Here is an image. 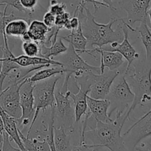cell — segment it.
<instances>
[{"mask_svg":"<svg viewBox=\"0 0 151 151\" xmlns=\"http://www.w3.org/2000/svg\"><path fill=\"white\" fill-rule=\"evenodd\" d=\"M7 77H8V85L4 91L0 92V106L8 114L19 119L22 115L19 90L23 81L18 82L10 76Z\"/></svg>","mask_w":151,"mask_h":151,"instance_id":"9","label":"cell"},{"mask_svg":"<svg viewBox=\"0 0 151 151\" xmlns=\"http://www.w3.org/2000/svg\"><path fill=\"white\" fill-rule=\"evenodd\" d=\"M2 141L0 142V151H1V148H2Z\"/></svg>","mask_w":151,"mask_h":151,"instance_id":"46","label":"cell"},{"mask_svg":"<svg viewBox=\"0 0 151 151\" xmlns=\"http://www.w3.org/2000/svg\"><path fill=\"white\" fill-rule=\"evenodd\" d=\"M1 70H2V62H0V72H1Z\"/></svg>","mask_w":151,"mask_h":151,"instance_id":"45","label":"cell"},{"mask_svg":"<svg viewBox=\"0 0 151 151\" xmlns=\"http://www.w3.org/2000/svg\"><path fill=\"white\" fill-rule=\"evenodd\" d=\"M150 115H151V109H150V110H149V111L147 112V113H145V115L143 116H142V117H141V118L139 119H138L137 121H141V120L144 119H145V118H146L147 116H150Z\"/></svg>","mask_w":151,"mask_h":151,"instance_id":"42","label":"cell"},{"mask_svg":"<svg viewBox=\"0 0 151 151\" xmlns=\"http://www.w3.org/2000/svg\"><path fill=\"white\" fill-rule=\"evenodd\" d=\"M4 47H5V40H4V36L0 33V58H2V55H3Z\"/></svg>","mask_w":151,"mask_h":151,"instance_id":"38","label":"cell"},{"mask_svg":"<svg viewBox=\"0 0 151 151\" xmlns=\"http://www.w3.org/2000/svg\"><path fill=\"white\" fill-rule=\"evenodd\" d=\"M29 77L30 76L27 77L23 81L22 85L19 90L20 105L22 107V115L19 119H17V123L18 128L22 130V131L29 124L30 126L35 114L34 97H33L35 83L30 82L29 80Z\"/></svg>","mask_w":151,"mask_h":151,"instance_id":"10","label":"cell"},{"mask_svg":"<svg viewBox=\"0 0 151 151\" xmlns=\"http://www.w3.org/2000/svg\"><path fill=\"white\" fill-rule=\"evenodd\" d=\"M61 37H62V40H65L68 43H70L73 46L76 51L79 54L87 53V54L93 57L94 59H96V56L95 53H93L92 50L87 49V45H88V42L85 36H84L83 33H82L81 24L76 30L70 31V33L69 35L64 36V37L61 36Z\"/></svg>","mask_w":151,"mask_h":151,"instance_id":"17","label":"cell"},{"mask_svg":"<svg viewBox=\"0 0 151 151\" xmlns=\"http://www.w3.org/2000/svg\"><path fill=\"white\" fill-rule=\"evenodd\" d=\"M30 19L18 17L8 23L5 29L7 36L21 38L24 33L28 30Z\"/></svg>","mask_w":151,"mask_h":151,"instance_id":"20","label":"cell"},{"mask_svg":"<svg viewBox=\"0 0 151 151\" xmlns=\"http://www.w3.org/2000/svg\"><path fill=\"white\" fill-rule=\"evenodd\" d=\"M22 48L24 55H26V56H40V45L36 42H24L22 43Z\"/></svg>","mask_w":151,"mask_h":151,"instance_id":"26","label":"cell"},{"mask_svg":"<svg viewBox=\"0 0 151 151\" xmlns=\"http://www.w3.org/2000/svg\"><path fill=\"white\" fill-rule=\"evenodd\" d=\"M136 151H151V143L150 142H142L139 143L135 147Z\"/></svg>","mask_w":151,"mask_h":151,"instance_id":"36","label":"cell"},{"mask_svg":"<svg viewBox=\"0 0 151 151\" xmlns=\"http://www.w3.org/2000/svg\"><path fill=\"white\" fill-rule=\"evenodd\" d=\"M136 32L139 33L142 42L146 50V59L151 61V30L146 22H141V24L136 29Z\"/></svg>","mask_w":151,"mask_h":151,"instance_id":"24","label":"cell"},{"mask_svg":"<svg viewBox=\"0 0 151 151\" xmlns=\"http://www.w3.org/2000/svg\"><path fill=\"white\" fill-rule=\"evenodd\" d=\"M151 0H120L119 6L127 13L126 22L133 27L136 22L148 24V10Z\"/></svg>","mask_w":151,"mask_h":151,"instance_id":"11","label":"cell"},{"mask_svg":"<svg viewBox=\"0 0 151 151\" xmlns=\"http://www.w3.org/2000/svg\"><path fill=\"white\" fill-rule=\"evenodd\" d=\"M76 84V86L78 88L77 93H73L70 91V97L73 100L75 110L76 123L81 121L82 116H85L88 113V102H87V96L90 93V87L84 85V84Z\"/></svg>","mask_w":151,"mask_h":151,"instance_id":"15","label":"cell"},{"mask_svg":"<svg viewBox=\"0 0 151 151\" xmlns=\"http://www.w3.org/2000/svg\"><path fill=\"white\" fill-rule=\"evenodd\" d=\"M95 1H97V0H95ZM101 1H102L103 3H104L105 5H107V7H108L109 9H111V10H113V11H116L117 10L115 7H113L112 0H101Z\"/></svg>","mask_w":151,"mask_h":151,"instance_id":"39","label":"cell"},{"mask_svg":"<svg viewBox=\"0 0 151 151\" xmlns=\"http://www.w3.org/2000/svg\"><path fill=\"white\" fill-rule=\"evenodd\" d=\"M127 70H124L126 80L134 93V100L127 110L125 117L130 119L132 112L139 105L145 106L151 101V61L136 60Z\"/></svg>","mask_w":151,"mask_h":151,"instance_id":"3","label":"cell"},{"mask_svg":"<svg viewBox=\"0 0 151 151\" xmlns=\"http://www.w3.org/2000/svg\"><path fill=\"white\" fill-rule=\"evenodd\" d=\"M151 136V115L141 121H136L123 134L124 144L128 151H134L135 147L143 139Z\"/></svg>","mask_w":151,"mask_h":151,"instance_id":"12","label":"cell"},{"mask_svg":"<svg viewBox=\"0 0 151 151\" xmlns=\"http://www.w3.org/2000/svg\"><path fill=\"white\" fill-rule=\"evenodd\" d=\"M0 6H6V5L4 3H0ZM4 15V11L2 12V11H0V17H2Z\"/></svg>","mask_w":151,"mask_h":151,"instance_id":"44","label":"cell"},{"mask_svg":"<svg viewBox=\"0 0 151 151\" xmlns=\"http://www.w3.org/2000/svg\"><path fill=\"white\" fill-rule=\"evenodd\" d=\"M1 151H22L19 148H15L14 146H12L11 143V139L10 136H8V133L4 130L3 132V138H2V144Z\"/></svg>","mask_w":151,"mask_h":151,"instance_id":"31","label":"cell"},{"mask_svg":"<svg viewBox=\"0 0 151 151\" xmlns=\"http://www.w3.org/2000/svg\"><path fill=\"white\" fill-rule=\"evenodd\" d=\"M8 7L5 6V10H4V15L2 17H0V33L2 34L3 36H6L5 32V29L6 25L8 24V22H10L12 20L16 19L17 18H18L17 17H16L15 14H14V12H11V14H7V10H8Z\"/></svg>","mask_w":151,"mask_h":151,"instance_id":"28","label":"cell"},{"mask_svg":"<svg viewBox=\"0 0 151 151\" xmlns=\"http://www.w3.org/2000/svg\"><path fill=\"white\" fill-rule=\"evenodd\" d=\"M14 56V53L10 49L8 41L5 42L3 55H2V58H0V62H2V70L0 72V92L2 91L4 82H5L7 76L11 73V72H12L14 70L19 69L22 68L12 60Z\"/></svg>","mask_w":151,"mask_h":151,"instance_id":"18","label":"cell"},{"mask_svg":"<svg viewBox=\"0 0 151 151\" xmlns=\"http://www.w3.org/2000/svg\"><path fill=\"white\" fill-rule=\"evenodd\" d=\"M58 62H61L62 68L65 69V77L63 85L61 88L60 91L62 93H66L68 90V85L70 78L74 74L83 71L91 70L94 73H100V67H94L87 63L82 57L80 54L76 51L73 46L69 43L68 50L65 53L61 54L59 57Z\"/></svg>","mask_w":151,"mask_h":151,"instance_id":"6","label":"cell"},{"mask_svg":"<svg viewBox=\"0 0 151 151\" xmlns=\"http://www.w3.org/2000/svg\"><path fill=\"white\" fill-rule=\"evenodd\" d=\"M53 142L56 151H71L73 146L70 142V136L63 126L54 127Z\"/></svg>","mask_w":151,"mask_h":151,"instance_id":"21","label":"cell"},{"mask_svg":"<svg viewBox=\"0 0 151 151\" xmlns=\"http://www.w3.org/2000/svg\"><path fill=\"white\" fill-rule=\"evenodd\" d=\"M92 51L94 53H100L101 64H100V73L104 72V69L110 70H116L124 64L123 56L118 52H113L105 50L102 48H93Z\"/></svg>","mask_w":151,"mask_h":151,"instance_id":"16","label":"cell"},{"mask_svg":"<svg viewBox=\"0 0 151 151\" xmlns=\"http://www.w3.org/2000/svg\"><path fill=\"white\" fill-rule=\"evenodd\" d=\"M147 14H148V17H149V19H150V27H151V8L148 10Z\"/></svg>","mask_w":151,"mask_h":151,"instance_id":"43","label":"cell"},{"mask_svg":"<svg viewBox=\"0 0 151 151\" xmlns=\"http://www.w3.org/2000/svg\"><path fill=\"white\" fill-rule=\"evenodd\" d=\"M50 28L43 22L33 20L29 24L27 33L30 35L32 41L36 42L39 45H44Z\"/></svg>","mask_w":151,"mask_h":151,"instance_id":"19","label":"cell"},{"mask_svg":"<svg viewBox=\"0 0 151 151\" xmlns=\"http://www.w3.org/2000/svg\"><path fill=\"white\" fill-rule=\"evenodd\" d=\"M19 133L22 142L23 146L27 151H51L50 145L45 139L40 140L39 138L27 137L19 129Z\"/></svg>","mask_w":151,"mask_h":151,"instance_id":"22","label":"cell"},{"mask_svg":"<svg viewBox=\"0 0 151 151\" xmlns=\"http://www.w3.org/2000/svg\"><path fill=\"white\" fill-rule=\"evenodd\" d=\"M70 25L71 27V31L76 30L80 25V21L76 14H73V16L70 19Z\"/></svg>","mask_w":151,"mask_h":151,"instance_id":"35","label":"cell"},{"mask_svg":"<svg viewBox=\"0 0 151 151\" xmlns=\"http://www.w3.org/2000/svg\"><path fill=\"white\" fill-rule=\"evenodd\" d=\"M65 73V69L60 65H53V68H46V69L40 70V71L36 72L33 76L29 77V80L30 82H37L40 81L45 80L48 78L52 77L53 76L62 74Z\"/></svg>","mask_w":151,"mask_h":151,"instance_id":"25","label":"cell"},{"mask_svg":"<svg viewBox=\"0 0 151 151\" xmlns=\"http://www.w3.org/2000/svg\"><path fill=\"white\" fill-rule=\"evenodd\" d=\"M82 1H83V2H88V3L93 4V5L94 6V8H95V12H96V11H98V9L99 8L100 6H103L108 8L107 5H105L104 3L98 2V1H95V0H82Z\"/></svg>","mask_w":151,"mask_h":151,"instance_id":"37","label":"cell"},{"mask_svg":"<svg viewBox=\"0 0 151 151\" xmlns=\"http://www.w3.org/2000/svg\"><path fill=\"white\" fill-rule=\"evenodd\" d=\"M87 102L90 116L93 117L96 121L104 123L112 122L113 121L108 114V109L110 106V102L108 99H96L88 95Z\"/></svg>","mask_w":151,"mask_h":151,"instance_id":"14","label":"cell"},{"mask_svg":"<svg viewBox=\"0 0 151 151\" xmlns=\"http://www.w3.org/2000/svg\"><path fill=\"white\" fill-rule=\"evenodd\" d=\"M120 71L110 70L105 68L101 73H95L93 71H84L79 76L73 77L82 81L90 86V96L96 99H105L110 93V89L120 74Z\"/></svg>","mask_w":151,"mask_h":151,"instance_id":"4","label":"cell"},{"mask_svg":"<svg viewBox=\"0 0 151 151\" xmlns=\"http://www.w3.org/2000/svg\"><path fill=\"white\" fill-rule=\"evenodd\" d=\"M21 40H22L23 42H30V41H32L31 38H30V35L28 34L27 31L25 33H24V34H23L22 36H21Z\"/></svg>","mask_w":151,"mask_h":151,"instance_id":"41","label":"cell"},{"mask_svg":"<svg viewBox=\"0 0 151 151\" xmlns=\"http://www.w3.org/2000/svg\"><path fill=\"white\" fill-rule=\"evenodd\" d=\"M98 149L99 147H96L87 143H83L73 146L71 151H98Z\"/></svg>","mask_w":151,"mask_h":151,"instance_id":"34","label":"cell"},{"mask_svg":"<svg viewBox=\"0 0 151 151\" xmlns=\"http://www.w3.org/2000/svg\"><path fill=\"white\" fill-rule=\"evenodd\" d=\"M120 76L118 82L113 88L111 87L110 93L106 98L110 102V110L108 113L110 116L114 111L127 113L134 100V93L126 80L124 73H120Z\"/></svg>","mask_w":151,"mask_h":151,"instance_id":"7","label":"cell"},{"mask_svg":"<svg viewBox=\"0 0 151 151\" xmlns=\"http://www.w3.org/2000/svg\"><path fill=\"white\" fill-rule=\"evenodd\" d=\"M70 93V91L65 94L60 90L55 91V119L59 120V126H63L69 134L74 132V124L76 123L75 110Z\"/></svg>","mask_w":151,"mask_h":151,"instance_id":"8","label":"cell"},{"mask_svg":"<svg viewBox=\"0 0 151 151\" xmlns=\"http://www.w3.org/2000/svg\"><path fill=\"white\" fill-rule=\"evenodd\" d=\"M61 75L53 76L45 80L35 82L33 89V97H34L35 114L34 118L31 124L29 127L26 136L29 137L36 119L39 116L40 111L45 112L47 107H54L55 99V88L58 81L61 79Z\"/></svg>","mask_w":151,"mask_h":151,"instance_id":"5","label":"cell"},{"mask_svg":"<svg viewBox=\"0 0 151 151\" xmlns=\"http://www.w3.org/2000/svg\"><path fill=\"white\" fill-rule=\"evenodd\" d=\"M126 113L116 111L115 119L112 122L104 123L95 120L92 124L91 119H88L87 129L80 136L79 144L85 143L89 140L91 145L96 147H105L110 151H128L125 146L124 137L122 136V130L127 121Z\"/></svg>","mask_w":151,"mask_h":151,"instance_id":"1","label":"cell"},{"mask_svg":"<svg viewBox=\"0 0 151 151\" xmlns=\"http://www.w3.org/2000/svg\"><path fill=\"white\" fill-rule=\"evenodd\" d=\"M74 14L79 18L82 33L91 47L97 46L99 48H102V47L111 43H121L124 40L122 24L119 25L116 30L112 28L113 24L120 20L118 17H112L107 24L96 22L95 16L86 8L85 2L83 1L78 5Z\"/></svg>","mask_w":151,"mask_h":151,"instance_id":"2","label":"cell"},{"mask_svg":"<svg viewBox=\"0 0 151 151\" xmlns=\"http://www.w3.org/2000/svg\"><path fill=\"white\" fill-rule=\"evenodd\" d=\"M120 22H122V27L123 33H124V40L121 43L118 45L115 48H104V50H108V51L118 52L121 53L123 57L125 58L127 62V67L125 70H127L130 68L133 62L139 59V54L136 52V49L132 46L128 40L129 30L133 32H136V29L129 25L127 22L124 20V19H120ZM103 49V48H102Z\"/></svg>","mask_w":151,"mask_h":151,"instance_id":"13","label":"cell"},{"mask_svg":"<svg viewBox=\"0 0 151 151\" xmlns=\"http://www.w3.org/2000/svg\"><path fill=\"white\" fill-rule=\"evenodd\" d=\"M20 2L22 6L28 13L29 17L32 19V15L38 5V0H20Z\"/></svg>","mask_w":151,"mask_h":151,"instance_id":"29","label":"cell"},{"mask_svg":"<svg viewBox=\"0 0 151 151\" xmlns=\"http://www.w3.org/2000/svg\"><path fill=\"white\" fill-rule=\"evenodd\" d=\"M70 14L68 12H65L63 14H60V15L56 16L55 25L60 30L66 29V30L71 31V27L70 25Z\"/></svg>","mask_w":151,"mask_h":151,"instance_id":"27","label":"cell"},{"mask_svg":"<svg viewBox=\"0 0 151 151\" xmlns=\"http://www.w3.org/2000/svg\"><path fill=\"white\" fill-rule=\"evenodd\" d=\"M5 130L4 129V124L3 122H2V118L0 116V142L2 141V138H3V132Z\"/></svg>","mask_w":151,"mask_h":151,"instance_id":"40","label":"cell"},{"mask_svg":"<svg viewBox=\"0 0 151 151\" xmlns=\"http://www.w3.org/2000/svg\"><path fill=\"white\" fill-rule=\"evenodd\" d=\"M61 36H58L57 40L50 47L45 45H40V56L48 59H53L56 56H59L65 53L68 50V47L64 45Z\"/></svg>","mask_w":151,"mask_h":151,"instance_id":"23","label":"cell"},{"mask_svg":"<svg viewBox=\"0 0 151 151\" xmlns=\"http://www.w3.org/2000/svg\"><path fill=\"white\" fill-rule=\"evenodd\" d=\"M0 3H4L7 5V6H11L12 8H15L16 10H17L18 11L21 13H24V14H27V17L30 19V17L28 15V13L27 12L25 9L22 6L21 2H20V0H0Z\"/></svg>","mask_w":151,"mask_h":151,"instance_id":"30","label":"cell"},{"mask_svg":"<svg viewBox=\"0 0 151 151\" xmlns=\"http://www.w3.org/2000/svg\"><path fill=\"white\" fill-rule=\"evenodd\" d=\"M43 22L48 27H54L56 22V16L53 15L50 11H47L43 17Z\"/></svg>","mask_w":151,"mask_h":151,"instance_id":"33","label":"cell"},{"mask_svg":"<svg viewBox=\"0 0 151 151\" xmlns=\"http://www.w3.org/2000/svg\"><path fill=\"white\" fill-rule=\"evenodd\" d=\"M66 4L64 3V2H61V3L57 2L55 5H50L49 11L56 17V16H59L63 13L66 12Z\"/></svg>","mask_w":151,"mask_h":151,"instance_id":"32","label":"cell"}]
</instances>
